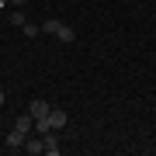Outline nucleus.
Segmentation results:
<instances>
[{
  "mask_svg": "<svg viewBox=\"0 0 156 156\" xmlns=\"http://www.w3.org/2000/svg\"><path fill=\"white\" fill-rule=\"evenodd\" d=\"M38 28H42L45 35H56L59 42H73V38H76V31H73L66 21H56V17H52V21H45V24H38Z\"/></svg>",
  "mask_w": 156,
  "mask_h": 156,
  "instance_id": "1",
  "label": "nucleus"
},
{
  "mask_svg": "<svg viewBox=\"0 0 156 156\" xmlns=\"http://www.w3.org/2000/svg\"><path fill=\"white\" fill-rule=\"evenodd\" d=\"M24 139H28V132H21V128H11L4 142L11 146V149H24Z\"/></svg>",
  "mask_w": 156,
  "mask_h": 156,
  "instance_id": "2",
  "label": "nucleus"
},
{
  "mask_svg": "<svg viewBox=\"0 0 156 156\" xmlns=\"http://www.w3.org/2000/svg\"><path fill=\"white\" fill-rule=\"evenodd\" d=\"M42 142H45V153H49V156H59V135H56V128H52V132H45Z\"/></svg>",
  "mask_w": 156,
  "mask_h": 156,
  "instance_id": "3",
  "label": "nucleus"
},
{
  "mask_svg": "<svg viewBox=\"0 0 156 156\" xmlns=\"http://www.w3.org/2000/svg\"><path fill=\"white\" fill-rule=\"evenodd\" d=\"M49 111H52L49 101H31V104H28V115H31V118H45Z\"/></svg>",
  "mask_w": 156,
  "mask_h": 156,
  "instance_id": "4",
  "label": "nucleus"
},
{
  "mask_svg": "<svg viewBox=\"0 0 156 156\" xmlns=\"http://www.w3.org/2000/svg\"><path fill=\"white\" fill-rule=\"evenodd\" d=\"M45 118H49V128H56V132H59L62 125H66V111H62V108H52V111L45 115Z\"/></svg>",
  "mask_w": 156,
  "mask_h": 156,
  "instance_id": "5",
  "label": "nucleus"
},
{
  "mask_svg": "<svg viewBox=\"0 0 156 156\" xmlns=\"http://www.w3.org/2000/svg\"><path fill=\"white\" fill-rule=\"evenodd\" d=\"M24 149H28L31 156H38V153H45V142H42V135H28V139H24Z\"/></svg>",
  "mask_w": 156,
  "mask_h": 156,
  "instance_id": "6",
  "label": "nucleus"
},
{
  "mask_svg": "<svg viewBox=\"0 0 156 156\" xmlns=\"http://www.w3.org/2000/svg\"><path fill=\"white\" fill-rule=\"evenodd\" d=\"M14 128H21V132H31V128H35V118H31L28 111L17 115V118H14Z\"/></svg>",
  "mask_w": 156,
  "mask_h": 156,
  "instance_id": "7",
  "label": "nucleus"
},
{
  "mask_svg": "<svg viewBox=\"0 0 156 156\" xmlns=\"http://www.w3.org/2000/svg\"><path fill=\"white\" fill-rule=\"evenodd\" d=\"M7 21H11L14 28H24V14H21V11H11V17H7Z\"/></svg>",
  "mask_w": 156,
  "mask_h": 156,
  "instance_id": "8",
  "label": "nucleus"
},
{
  "mask_svg": "<svg viewBox=\"0 0 156 156\" xmlns=\"http://www.w3.org/2000/svg\"><path fill=\"white\" fill-rule=\"evenodd\" d=\"M24 35H28V38H35V35H42V28H38V24H28V21H24Z\"/></svg>",
  "mask_w": 156,
  "mask_h": 156,
  "instance_id": "9",
  "label": "nucleus"
},
{
  "mask_svg": "<svg viewBox=\"0 0 156 156\" xmlns=\"http://www.w3.org/2000/svg\"><path fill=\"white\" fill-rule=\"evenodd\" d=\"M7 4H11V7H21V4H24V0H7Z\"/></svg>",
  "mask_w": 156,
  "mask_h": 156,
  "instance_id": "10",
  "label": "nucleus"
},
{
  "mask_svg": "<svg viewBox=\"0 0 156 156\" xmlns=\"http://www.w3.org/2000/svg\"><path fill=\"white\" fill-rule=\"evenodd\" d=\"M4 101H7V97H4V90H0V108H4Z\"/></svg>",
  "mask_w": 156,
  "mask_h": 156,
  "instance_id": "11",
  "label": "nucleus"
}]
</instances>
